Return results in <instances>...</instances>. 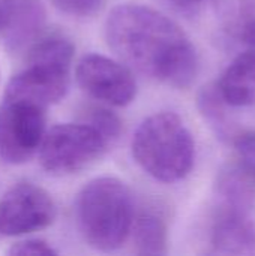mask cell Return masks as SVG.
Listing matches in <instances>:
<instances>
[{
	"instance_id": "obj_1",
	"label": "cell",
	"mask_w": 255,
	"mask_h": 256,
	"mask_svg": "<svg viewBox=\"0 0 255 256\" xmlns=\"http://www.w3.org/2000/svg\"><path fill=\"white\" fill-rule=\"evenodd\" d=\"M105 40L132 70L173 88H188L198 75L195 46L170 16L143 4L116 6L105 20Z\"/></svg>"
},
{
	"instance_id": "obj_2",
	"label": "cell",
	"mask_w": 255,
	"mask_h": 256,
	"mask_svg": "<svg viewBox=\"0 0 255 256\" xmlns=\"http://www.w3.org/2000/svg\"><path fill=\"white\" fill-rule=\"evenodd\" d=\"M74 213L80 236L99 252L120 249L137 216L131 189L116 177H98L84 184L75 198Z\"/></svg>"
},
{
	"instance_id": "obj_3",
	"label": "cell",
	"mask_w": 255,
	"mask_h": 256,
	"mask_svg": "<svg viewBox=\"0 0 255 256\" xmlns=\"http://www.w3.org/2000/svg\"><path fill=\"white\" fill-rule=\"evenodd\" d=\"M140 168L161 183L183 180L195 162V142L185 122L173 111L144 118L131 142Z\"/></svg>"
},
{
	"instance_id": "obj_4",
	"label": "cell",
	"mask_w": 255,
	"mask_h": 256,
	"mask_svg": "<svg viewBox=\"0 0 255 256\" xmlns=\"http://www.w3.org/2000/svg\"><path fill=\"white\" fill-rule=\"evenodd\" d=\"M75 46L71 39L54 33L35 40L27 51L23 70L5 90V100L47 108L60 102L69 88Z\"/></svg>"
},
{
	"instance_id": "obj_5",
	"label": "cell",
	"mask_w": 255,
	"mask_h": 256,
	"mask_svg": "<svg viewBox=\"0 0 255 256\" xmlns=\"http://www.w3.org/2000/svg\"><path fill=\"white\" fill-rule=\"evenodd\" d=\"M108 148L105 140L90 124L62 123L45 132L38 154L41 166L48 174L63 177L89 168Z\"/></svg>"
},
{
	"instance_id": "obj_6",
	"label": "cell",
	"mask_w": 255,
	"mask_h": 256,
	"mask_svg": "<svg viewBox=\"0 0 255 256\" xmlns=\"http://www.w3.org/2000/svg\"><path fill=\"white\" fill-rule=\"evenodd\" d=\"M57 216L51 195L30 182L14 184L0 200V236L20 237L48 228Z\"/></svg>"
},
{
	"instance_id": "obj_7",
	"label": "cell",
	"mask_w": 255,
	"mask_h": 256,
	"mask_svg": "<svg viewBox=\"0 0 255 256\" xmlns=\"http://www.w3.org/2000/svg\"><path fill=\"white\" fill-rule=\"evenodd\" d=\"M45 108L5 100L0 105V159L21 165L39 152L45 136Z\"/></svg>"
},
{
	"instance_id": "obj_8",
	"label": "cell",
	"mask_w": 255,
	"mask_h": 256,
	"mask_svg": "<svg viewBox=\"0 0 255 256\" xmlns=\"http://www.w3.org/2000/svg\"><path fill=\"white\" fill-rule=\"evenodd\" d=\"M78 86L95 100L108 106H126L135 100L138 86L132 69L119 58L86 54L75 68Z\"/></svg>"
},
{
	"instance_id": "obj_9",
	"label": "cell",
	"mask_w": 255,
	"mask_h": 256,
	"mask_svg": "<svg viewBox=\"0 0 255 256\" xmlns=\"http://www.w3.org/2000/svg\"><path fill=\"white\" fill-rule=\"evenodd\" d=\"M47 22L41 0H0V42L17 52L39 39Z\"/></svg>"
},
{
	"instance_id": "obj_10",
	"label": "cell",
	"mask_w": 255,
	"mask_h": 256,
	"mask_svg": "<svg viewBox=\"0 0 255 256\" xmlns=\"http://www.w3.org/2000/svg\"><path fill=\"white\" fill-rule=\"evenodd\" d=\"M251 212L218 208L210 231V244L221 255H254L255 225Z\"/></svg>"
},
{
	"instance_id": "obj_11",
	"label": "cell",
	"mask_w": 255,
	"mask_h": 256,
	"mask_svg": "<svg viewBox=\"0 0 255 256\" xmlns=\"http://www.w3.org/2000/svg\"><path fill=\"white\" fill-rule=\"evenodd\" d=\"M216 84L233 108L255 106V50L239 54L225 68Z\"/></svg>"
},
{
	"instance_id": "obj_12",
	"label": "cell",
	"mask_w": 255,
	"mask_h": 256,
	"mask_svg": "<svg viewBox=\"0 0 255 256\" xmlns=\"http://www.w3.org/2000/svg\"><path fill=\"white\" fill-rule=\"evenodd\" d=\"M197 106L203 120L212 129L216 138L225 142L234 141L239 134H236V128L230 116L228 108L231 105L224 99L216 82L207 84L198 92Z\"/></svg>"
},
{
	"instance_id": "obj_13",
	"label": "cell",
	"mask_w": 255,
	"mask_h": 256,
	"mask_svg": "<svg viewBox=\"0 0 255 256\" xmlns=\"http://www.w3.org/2000/svg\"><path fill=\"white\" fill-rule=\"evenodd\" d=\"M254 184L240 166H225L218 172L215 183V195L218 208L251 212L254 204Z\"/></svg>"
},
{
	"instance_id": "obj_14",
	"label": "cell",
	"mask_w": 255,
	"mask_h": 256,
	"mask_svg": "<svg viewBox=\"0 0 255 256\" xmlns=\"http://www.w3.org/2000/svg\"><path fill=\"white\" fill-rule=\"evenodd\" d=\"M135 252L138 255H165L168 250V228L155 210H144L135 216L132 225Z\"/></svg>"
},
{
	"instance_id": "obj_15",
	"label": "cell",
	"mask_w": 255,
	"mask_h": 256,
	"mask_svg": "<svg viewBox=\"0 0 255 256\" xmlns=\"http://www.w3.org/2000/svg\"><path fill=\"white\" fill-rule=\"evenodd\" d=\"M107 106H102V105L89 106L84 111L83 122L90 124L92 128H95L101 134V136L105 140L108 147H111L120 138V135L123 132V124H122L120 117Z\"/></svg>"
},
{
	"instance_id": "obj_16",
	"label": "cell",
	"mask_w": 255,
	"mask_h": 256,
	"mask_svg": "<svg viewBox=\"0 0 255 256\" xmlns=\"http://www.w3.org/2000/svg\"><path fill=\"white\" fill-rule=\"evenodd\" d=\"M231 30L240 42L255 50V0H237Z\"/></svg>"
},
{
	"instance_id": "obj_17",
	"label": "cell",
	"mask_w": 255,
	"mask_h": 256,
	"mask_svg": "<svg viewBox=\"0 0 255 256\" xmlns=\"http://www.w3.org/2000/svg\"><path fill=\"white\" fill-rule=\"evenodd\" d=\"M233 144L240 170L255 184V130L239 134Z\"/></svg>"
},
{
	"instance_id": "obj_18",
	"label": "cell",
	"mask_w": 255,
	"mask_h": 256,
	"mask_svg": "<svg viewBox=\"0 0 255 256\" xmlns=\"http://www.w3.org/2000/svg\"><path fill=\"white\" fill-rule=\"evenodd\" d=\"M60 12L75 16V18H89L96 15L104 0H50Z\"/></svg>"
},
{
	"instance_id": "obj_19",
	"label": "cell",
	"mask_w": 255,
	"mask_h": 256,
	"mask_svg": "<svg viewBox=\"0 0 255 256\" xmlns=\"http://www.w3.org/2000/svg\"><path fill=\"white\" fill-rule=\"evenodd\" d=\"M8 254L12 256H56L59 252L45 240L26 238L11 246Z\"/></svg>"
},
{
	"instance_id": "obj_20",
	"label": "cell",
	"mask_w": 255,
	"mask_h": 256,
	"mask_svg": "<svg viewBox=\"0 0 255 256\" xmlns=\"http://www.w3.org/2000/svg\"><path fill=\"white\" fill-rule=\"evenodd\" d=\"M161 2L177 14L194 15L204 6L207 0H161Z\"/></svg>"
}]
</instances>
